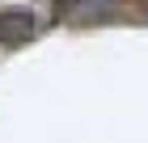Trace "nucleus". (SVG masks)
Listing matches in <instances>:
<instances>
[{
    "mask_svg": "<svg viewBox=\"0 0 148 143\" xmlns=\"http://www.w3.org/2000/svg\"><path fill=\"white\" fill-rule=\"evenodd\" d=\"M59 17H68L72 25H89V21H102L114 13V0H55Z\"/></svg>",
    "mask_w": 148,
    "mask_h": 143,
    "instance_id": "f03ea898",
    "label": "nucleus"
},
{
    "mask_svg": "<svg viewBox=\"0 0 148 143\" xmlns=\"http://www.w3.org/2000/svg\"><path fill=\"white\" fill-rule=\"evenodd\" d=\"M144 4H148V0H144Z\"/></svg>",
    "mask_w": 148,
    "mask_h": 143,
    "instance_id": "7ed1b4c3",
    "label": "nucleus"
},
{
    "mask_svg": "<svg viewBox=\"0 0 148 143\" xmlns=\"http://www.w3.org/2000/svg\"><path fill=\"white\" fill-rule=\"evenodd\" d=\"M34 13L30 9H4L0 13V46H21L34 38Z\"/></svg>",
    "mask_w": 148,
    "mask_h": 143,
    "instance_id": "f257e3e1",
    "label": "nucleus"
}]
</instances>
